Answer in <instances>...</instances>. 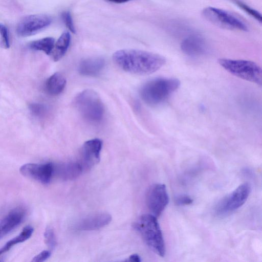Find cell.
<instances>
[{
	"instance_id": "8",
	"label": "cell",
	"mask_w": 262,
	"mask_h": 262,
	"mask_svg": "<svg viewBox=\"0 0 262 262\" xmlns=\"http://www.w3.org/2000/svg\"><path fill=\"white\" fill-rule=\"evenodd\" d=\"M52 21V17L47 14H38L26 16L18 23L16 33L21 37L30 36L49 26Z\"/></svg>"
},
{
	"instance_id": "12",
	"label": "cell",
	"mask_w": 262,
	"mask_h": 262,
	"mask_svg": "<svg viewBox=\"0 0 262 262\" xmlns=\"http://www.w3.org/2000/svg\"><path fill=\"white\" fill-rule=\"evenodd\" d=\"M182 51L186 55L196 57L206 53L208 45L205 39L198 34H192L184 38L181 43Z\"/></svg>"
},
{
	"instance_id": "2",
	"label": "cell",
	"mask_w": 262,
	"mask_h": 262,
	"mask_svg": "<svg viewBox=\"0 0 262 262\" xmlns=\"http://www.w3.org/2000/svg\"><path fill=\"white\" fill-rule=\"evenodd\" d=\"M180 81L174 78H157L144 84L140 95L143 101L150 106L159 105L166 101L180 86Z\"/></svg>"
},
{
	"instance_id": "21",
	"label": "cell",
	"mask_w": 262,
	"mask_h": 262,
	"mask_svg": "<svg viewBox=\"0 0 262 262\" xmlns=\"http://www.w3.org/2000/svg\"><path fill=\"white\" fill-rule=\"evenodd\" d=\"M45 242L51 249H54L56 246V239L53 230L48 227L44 232Z\"/></svg>"
},
{
	"instance_id": "19",
	"label": "cell",
	"mask_w": 262,
	"mask_h": 262,
	"mask_svg": "<svg viewBox=\"0 0 262 262\" xmlns=\"http://www.w3.org/2000/svg\"><path fill=\"white\" fill-rule=\"evenodd\" d=\"M55 42L54 38L47 37L32 41L30 43L29 47L34 50L41 51L47 55H50Z\"/></svg>"
},
{
	"instance_id": "10",
	"label": "cell",
	"mask_w": 262,
	"mask_h": 262,
	"mask_svg": "<svg viewBox=\"0 0 262 262\" xmlns=\"http://www.w3.org/2000/svg\"><path fill=\"white\" fill-rule=\"evenodd\" d=\"M54 164L27 163L20 167V172L24 176L36 180L43 184H49L54 175Z\"/></svg>"
},
{
	"instance_id": "26",
	"label": "cell",
	"mask_w": 262,
	"mask_h": 262,
	"mask_svg": "<svg viewBox=\"0 0 262 262\" xmlns=\"http://www.w3.org/2000/svg\"><path fill=\"white\" fill-rule=\"evenodd\" d=\"M51 252L49 250H43L38 254L35 256L32 259V261L41 262L47 260L51 256Z\"/></svg>"
},
{
	"instance_id": "4",
	"label": "cell",
	"mask_w": 262,
	"mask_h": 262,
	"mask_svg": "<svg viewBox=\"0 0 262 262\" xmlns=\"http://www.w3.org/2000/svg\"><path fill=\"white\" fill-rule=\"evenodd\" d=\"M74 104L80 115L90 123H98L104 117L103 103L98 94L92 89L79 93L75 98Z\"/></svg>"
},
{
	"instance_id": "18",
	"label": "cell",
	"mask_w": 262,
	"mask_h": 262,
	"mask_svg": "<svg viewBox=\"0 0 262 262\" xmlns=\"http://www.w3.org/2000/svg\"><path fill=\"white\" fill-rule=\"evenodd\" d=\"M33 228L31 226L28 225L24 227L18 235L9 241L0 249V256L9 251L14 245L29 239L33 234Z\"/></svg>"
},
{
	"instance_id": "15",
	"label": "cell",
	"mask_w": 262,
	"mask_h": 262,
	"mask_svg": "<svg viewBox=\"0 0 262 262\" xmlns=\"http://www.w3.org/2000/svg\"><path fill=\"white\" fill-rule=\"evenodd\" d=\"M54 174L56 173L63 180H73L78 177L83 170L79 162H71L56 166L54 164Z\"/></svg>"
},
{
	"instance_id": "13",
	"label": "cell",
	"mask_w": 262,
	"mask_h": 262,
	"mask_svg": "<svg viewBox=\"0 0 262 262\" xmlns=\"http://www.w3.org/2000/svg\"><path fill=\"white\" fill-rule=\"evenodd\" d=\"M111 221L110 214L98 213L82 219L77 224L76 228L82 231L96 230L107 225Z\"/></svg>"
},
{
	"instance_id": "23",
	"label": "cell",
	"mask_w": 262,
	"mask_h": 262,
	"mask_svg": "<svg viewBox=\"0 0 262 262\" xmlns=\"http://www.w3.org/2000/svg\"><path fill=\"white\" fill-rule=\"evenodd\" d=\"M29 110L33 115L40 117L43 116L47 112V107L43 104L32 103L29 105Z\"/></svg>"
},
{
	"instance_id": "24",
	"label": "cell",
	"mask_w": 262,
	"mask_h": 262,
	"mask_svg": "<svg viewBox=\"0 0 262 262\" xmlns=\"http://www.w3.org/2000/svg\"><path fill=\"white\" fill-rule=\"evenodd\" d=\"M61 18L66 27L72 33H75L72 17L70 12L64 11L61 14Z\"/></svg>"
},
{
	"instance_id": "28",
	"label": "cell",
	"mask_w": 262,
	"mask_h": 262,
	"mask_svg": "<svg viewBox=\"0 0 262 262\" xmlns=\"http://www.w3.org/2000/svg\"><path fill=\"white\" fill-rule=\"evenodd\" d=\"M128 261L131 262H139L141 261L140 256L136 254L131 255L128 259Z\"/></svg>"
},
{
	"instance_id": "6",
	"label": "cell",
	"mask_w": 262,
	"mask_h": 262,
	"mask_svg": "<svg viewBox=\"0 0 262 262\" xmlns=\"http://www.w3.org/2000/svg\"><path fill=\"white\" fill-rule=\"evenodd\" d=\"M203 16L213 25L230 30L247 31V25L231 13L222 9L207 7L202 11Z\"/></svg>"
},
{
	"instance_id": "14",
	"label": "cell",
	"mask_w": 262,
	"mask_h": 262,
	"mask_svg": "<svg viewBox=\"0 0 262 262\" xmlns=\"http://www.w3.org/2000/svg\"><path fill=\"white\" fill-rule=\"evenodd\" d=\"M105 61L101 57H91L82 60L78 67L79 73L86 76H96L103 70Z\"/></svg>"
},
{
	"instance_id": "1",
	"label": "cell",
	"mask_w": 262,
	"mask_h": 262,
	"mask_svg": "<svg viewBox=\"0 0 262 262\" xmlns=\"http://www.w3.org/2000/svg\"><path fill=\"white\" fill-rule=\"evenodd\" d=\"M113 59L123 71L137 75L153 73L166 63V59L159 54L136 49L118 50L114 53Z\"/></svg>"
},
{
	"instance_id": "16",
	"label": "cell",
	"mask_w": 262,
	"mask_h": 262,
	"mask_svg": "<svg viewBox=\"0 0 262 262\" xmlns=\"http://www.w3.org/2000/svg\"><path fill=\"white\" fill-rule=\"evenodd\" d=\"M66 83L64 76L61 73L56 72L47 79L45 84V90L48 94L57 96L63 91Z\"/></svg>"
},
{
	"instance_id": "7",
	"label": "cell",
	"mask_w": 262,
	"mask_h": 262,
	"mask_svg": "<svg viewBox=\"0 0 262 262\" xmlns=\"http://www.w3.org/2000/svg\"><path fill=\"white\" fill-rule=\"evenodd\" d=\"M250 191L248 183L241 184L217 203L215 208V213L219 216H224L235 211L246 202Z\"/></svg>"
},
{
	"instance_id": "22",
	"label": "cell",
	"mask_w": 262,
	"mask_h": 262,
	"mask_svg": "<svg viewBox=\"0 0 262 262\" xmlns=\"http://www.w3.org/2000/svg\"><path fill=\"white\" fill-rule=\"evenodd\" d=\"M0 46L4 49H8L10 47L8 29L2 24H0Z\"/></svg>"
},
{
	"instance_id": "29",
	"label": "cell",
	"mask_w": 262,
	"mask_h": 262,
	"mask_svg": "<svg viewBox=\"0 0 262 262\" xmlns=\"http://www.w3.org/2000/svg\"><path fill=\"white\" fill-rule=\"evenodd\" d=\"M107 1L115 3H118V4H121V3H126L129 1H130L132 0H106Z\"/></svg>"
},
{
	"instance_id": "20",
	"label": "cell",
	"mask_w": 262,
	"mask_h": 262,
	"mask_svg": "<svg viewBox=\"0 0 262 262\" xmlns=\"http://www.w3.org/2000/svg\"><path fill=\"white\" fill-rule=\"evenodd\" d=\"M230 1H231L245 12L248 13L249 15L251 16L252 17L255 19L259 23H261V15L258 11L252 8L241 0Z\"/></svg>"
},
{
	"instance_id": "11",
	"label": "cell",
	"mask_w": 262,
	"mask_h": 262,
	"mask_svg": "<svg viewBox=\"0 0 262 262\" xmlns=\"http://www.w3.org/2000/svg\"><path fill=\"white\" fill-rule=\"evenodd\" d=\"M102 147V141L98 138L88 140L83 143L80 150L79 162L83 168L91 167L99 162Z\"/></svg>"
},
{
	"instance_id": "25",
	"label": "cell",
	"mask_w": 262,
	"mask_h": 262,
	"mask_svg": "<svg viewBox=\"0 0 262 262\" xmlns=\"http://www.w3.org/2000/svg\"><path fill=\"white\" fill-rule=\"evenodd\" d=\"M174 202L177 205H187L191 204L193 200L189 196L184 194L177 196L174 199Z\"/></svg>"
},
{
	"instance_id": "3",
	"label": "cell",
	"mask_w": 262,
	"mask_h": 262,
	"mask_svg": "<svg viewBox=\"0 0 262 262\" xmlns=\"http://www.w3.org/2000/svg\"><path fill=\"white\" fill-rule=\"evenodd\" d=\"M133 228L155 253L164 256L165 245L157 217L150 214H143L134 223Z\"/></svg>"
},
{
	"instance_id": "5",
	"label": "cell",
	"mask_w": 262,
	"mask_h": 262,
	"mask_svg": "<svg viewBox=\"0 0 262 262\" xmlns=\"http://www.w3.org/2000/svg\"><path fill=\"white\" fill-rule=\"evenodd\" d=\"M219 64L230 74L245 80L261 85L262 70L254 61L243 59L221 58Z\"/></svg>"
},
{
	"instance_id": "27",
	"label": "cell",
	"mask_w": 262,
	"mask_h": 262,
	"mask_svg": "<svg viewBox=\"0 0 262 262\" xmlns=\"http://www.w3.org/2000/svg\"><path fill=\"white\" fill-rule=\"evenodd\" d=\"M10 232L5 225L1 221L0 222V239L5 235Z\"/></svg>"
},
{
	"instance_id": "17",
	"label": "cell",
	"mask_w": 262,
	"mask_h": 262,
	"mask_svg": "<svg viewBox=\"0 0 262 262\" xmlns=\"http://www.w3.org/2000/svg\"><path fill=\"white\" fill-rule=\"evenodd\" d=\"M71 35L68 31H64L55 42L50 54L54 61L60 60L64 55L70 46Z\"/></svg>"
},
{
	"instance_id": "9",
	"label": "cell",
	"mask_w": 262,
	"mask_h": 262,
	"mask_svg": "<svg viewBox=\"0 0 262 262\" xmlns=\"http://www.w3.org/2000/svg\"><path fill=\"white\" fill-rule=\"evenodd\" d=\"M146 202L152 214L156 217L160 216L169 202L166 186L160 183L151 186L146 193Z\"/></svg>"
}]
</instances>
